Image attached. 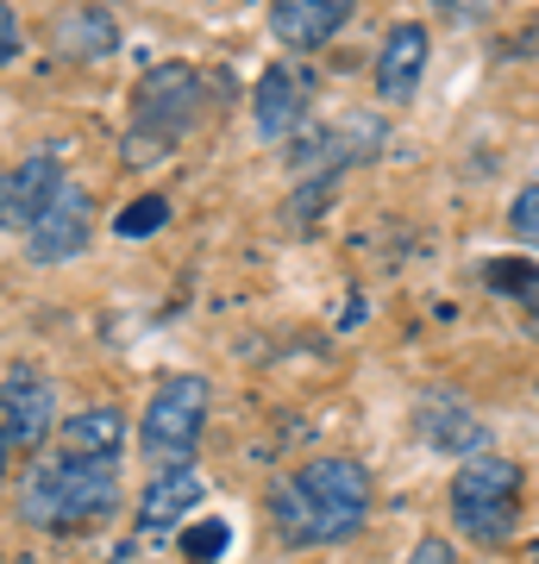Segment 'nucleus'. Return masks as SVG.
<instances>
[{"label":"nucleus","mask_w":539,"mask_h":564,"mask_svg":"<svg viewBox=\"0 0 539 564\" xmlns=\"http://www.w3.org/2000/svg\"><path fill=\"white\" fill-rule=\"evenodd\" d=\"M370 514V470L358 458H308L270 489V527L282 545H339Z\"/></svg>","instance_id":"f257e3e1"},{"label":"nucleus","mask_w":539,"mask_h":564,"mask_svg":"<svg viewBox=\"0 0 539 564\" xmlns=\"http://www.w3.org/2000/svg\"><path fill=\"white\" fill-rule=\"evenodd\" d=\"M120 508V470L114 458H76V452H44L20 477V521L44 533H69Z\"/></svg>","instance_id":"f03ea898"},{"label":"nucleus","mask_w":539,"mask_h":564,"mask_svg":"<svg viewBox=\"0 0 539 564\" xmlns=\"http://www.w3.org/2000/svg\"><path fill=\"white\" fill-rule=\"evenodd\" d=\"M207 107V82L188 63H158L151 76L132 88V126H126V163L151 170L182 144V132L201 120Z\"/></svg>","instance_id":"7ed1b4c3"},{"label":"nucleus","mask_w":539,"mask_h":564,"mask_svg":"<svg viewBox=\"0 0 539 564\" xmlns=\"http://www.w3.org/2000/svg\"><path fill=\"white\" fill-rule=\"evenodd\" d=\"M515 514H520V464L502 458V452L464 458L459 477H452V521H459L464 540L502 545L515 533Z\"/></svg>","instance_id":"20e7f679"},{"label":"nucleus","mask_w":539,"mask_h":564,"mask_svg":"<svg viewBox=\"0 0 539 564\" xmlns=\"http://www.w3.org/2000/svg\"><path fill=\"white\" fill-rule=\"evenodd\" d=\"M207 402L214 389L207 377H163L144 402V421H139V452L151 458V470H188L201 445V426H207Z\"/></svg>","instance_id":"39448f33"},{"label":"nucleus","mask_w":539,"mask_h":564,"mask_svg":"<svg viewBox=\"0 0 539 564\" xmlns=\"http://www.w3.org/2000/svg\"><path fill=\"white\" fill-rule=\"evenodd\" d=\"M0 426L20 452H39L57 426V383L32 358L7 364V377H0Z\"/></svg>","instance_id":"423d86ee"},{"label":"nucleus","mask_w":539,"mask_h":564,"mask_svg":"<svg viewBox=\"0 0 539 564\" xmlns=\"http://www.w3.org/2000/svg\"><path fill=\"white\" fill-rule=\"evenodd\" d=\"M88 239H95V195L69 182L57 202L39 214V226L25 232V251H32V263H69L88 251Z\"/></svg>","instance_id":"0eeeda50"},{"label":"nucleus","mask_w":539,"mask_h":564,"mask_svg":"<svg viewBox=\"0 0 539 564\" xmlns=\"http://www.w3.org/2000/svg\"><path fill=\"white\" fill-rule=\"evenodd\" d=\"M63 188H69V182H63L57 151H32V158H20L7 176H0V226L32 232V226H39V214L57 202Z\"/></svg>","instance_id":"6e6552de"},{"label":"nucleus","mask_w":539,"mask_h":564,"mask_svg":"<svg viewBox=\"0 0 539 564\" xmlns=\"http://www.w3.org/2000/svg\"><path fill=\"white\" fill-rule=\"evenodd\" d=\"M251 126H258V139H270V144L295 139L301 126H308V76H301L295 63H270V69L258 76Z\"/></svg>","instance_id":"1a4fd4ad"},{"label":"nucleus","mask_w":539,"mask_h":564,"mask_svg":"<svg viewBox=\"0 0 539 564\" xmlns=\"http://www.w3.org/2000/svg\"><path fill=\"white\" fill-rule=\"evenodd\" d=\"M427 57H433L427 25H414V20L389 25V39H382V51H377V95H382V101H389V107L414 101L420 76H427Z\"/></svg>","instance_id":"9d476101"},{"label":"nucleus","mask_w":539,"mask_h":564,"mask_svg":"<svg viewBox=\"0 0 539 564\" xmlns=\"http://www.w3.org/2000/svg\"><path fill=\"white\" fill-rule=\"evenodd\" d=\"M345 25H352V0H277L270 7V32L289 51H320V44L339 39Z\"/></svg>","instance_id":"9b49d317"},{"label":"nucleus","mask_w":539,"mask_h":564,"mask_svg":"<svg viewBox=\"0 0 539 564\" xmlns=\"http://www.w3.org/2000/svg\"><path fill=\"white\" fill-rule=\"evenodd\" d=\"M51 44H57V57H69V63H95L120 44V25H114L107 7H69V13L51 20Z\"/></svg>","instance_id":"f8f14e48"},{"label":"nucleus","mask_w":539,"mask_h":564,"mask_svg":"<svg viewBox=\"0 0 539 564\" xmlns=\"http://www.w3.org/2000/svg\"><path fill=\"white\" fill-rule=\"evenodd\" d=\"M201 496H207V484H201L195 464H188V470H158L151 489L139 496V521L151 527V533H158V527H182L188 508H201Z\"/></svg>","instance_id":"ddd939ff"},{"label":"nucleus","mask_w":539,"mask_h":564,"mask_svg":"<svg viewBox=\"0 0 539 564\" xmlns=\"http://www.w3.org/2000/svg\"><path fill=\"white\" fill-rule=\"evenodd\" d=\"M414 421H420V440L440 445L445 458H477V452H489V445H483V421L477 414H464V402L427 395V408H420Z\"/></svg>","instance_id":"4468645a"},{"label":"nucleus","mask_w":539,"mask_h":564,"mask_svg":"<svg viewBox=\"0 0 539 564\" xmlns=\"http://www.w3.org/2000/svg\"><path fill=\"white\" fill-rule=\"evenodd\" d=\"M63 452H76V458H114L126 440V414L114 402H95V408H76L69 421L57 426Z\"/></svg>","instance_id":"2eb2a0df"},{"label":"nucleus","mask_w":539,"mask_h":564,"mask_svg":"<svg viewBox=\"0 0 539 564\" xmlns=\"http://www.w3.org/2000/svg\"><path fill=\"white\" fill-rule=\"evenodd\" d=\"M226 545H233V527H226V521H201V527L182 533V552H188L195 564H220Z\"/></svg>","instance_id":"dca6fc26"},{"label":"nucleus","mask_w":539,"mask_h":564,"mask_svg":"<svg viewBox=\"0 0 539 564\" xmlns=\"http://www.w3.org/2000/svg\"><path fill=\"white\" fill-rule=\"evenodd\" d=\"M163 220H170V202H163V195H139V202L114 220V232H120V239H144V232H158Z\"/></svg>","instance_id":"f3484780"},{"label":"nucleus","mask_w":539,"mask_h":564,"mask_svg":"<svg viewBox=\"0 0 539 564\" xmlns=\"http://www.w3.org/2000/svg\"><path fill=\"white\" fill-rule=\"evenodd\" d=\"M508 226H515V239L539 245V182H527L515 195V207H508Z\"/></svg>","instance_id":"a211bd4d"},{"label":"nucleus","mask_w":539,"mask_h":564,"mask_svg":"<svg viewBox=\"0 0 539 564\" xmlns=\"http://www.w3.org/2000/svg\"><path fill=\"white\" fill-rule=\"evenodd\" d=\"M408 564H459V552H452V545H445L440 533H427V540H420L414 552H408Z\"/></svg>","instance_id":"6ab92c4d"},{"label":"nucleus","mask_w":539,"mask_h":564,"mask_svg":"<svg viewBox=\"0 0 539 564\" xmlns=\"http://www.w3.org/2000/svg\"><path fill=\"white\" fill-rule=\"evenodd\" d=\"M20 51V20H13V7H0V63Z\"/></svg>","instance_id":"aec40b11"},{"label":"nucleus","mask_w":539,"mask_h":564,"mask_svg":"<svg viewBox=\"0 0 539 564\" xmlns=\"http://www.w3.org/2000/svg\"><path fill=\"white\" fill-rule=\"evenodd\" d=\"M13 452H20V445L7 440V426H0V484H7V458H13Z\"/></svg>","instance_id":"412c9836"},{"label":"nucleus","mask_w":539,"mask_h":564,"mask_svg":"<svg viewBox=\"0 0 539 564\" xmlns=\"http://www.w3.org/2000/svg\"><path fill=\"white\" fill-rule=\"evenodd\" d=\"M527 326H533V339H539V307H533V314H527Z\"/></svg>","instance_id":"4be33fe9"},{"label":"nucleus","mask_w":539,"mask_h":564,"mask_svg":"<svg viewBox=\"0 0 539 564\" xmlns=\"http://www.w3.org/2000/svg\"><path fill=\"white\" fill-rule=\"evenodd\" d=\"M533 564H539V540H533Z\"/></svg>","instance_id":"5701e85b"},{"label":"nucleus","mask_w":539,"mask_h":564,"mask_svg":"<svg viewBox=\"0 0 539 564\" xmlns=\"http://www.w3.org/2000/svg\"><path fill=\"white\" fill-rule=\"evenodd\" d=\"M533 389H539V377H533Z\"/></svg>","instance_id":"b1692460"}]
</instances>
